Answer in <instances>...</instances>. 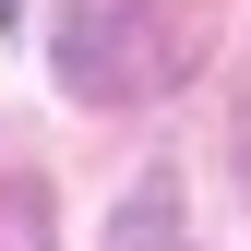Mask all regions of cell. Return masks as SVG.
Here are the masks:
<instances>
[{
  "label": "cell",
  "mask_w": 251,
  "mask_h": 251,
  "mask_svg": "<svg viewBox=\"0 0 251 251\" xmlns=\"http://www.w3.org/2000/svg\"><path fill=\"white\" fill-rule=\"evenodd\" d=\"M179 48H192V24L168 12V0H72L60 12V84L96 108H132L155 84L179 72Z\"/></svg>",
  "instance_id": "6da1fadb"
},
{
  "label": "cell",
  "mask_w": 251,
  "mask_h": 251,
  "mask_svg": "<svg viewBox=\"0 0 251 251\" xmlns=\"http://www.w3.org/2000/svg\"><path fill=\"white\" fill-rule=\"evenodd\" d=\"M0 251H60V239H48V192H36V179H0Z\"/></svg>",
  "instance_id": "7a4b0ae2"
},
{
  "label": "cell",
  "mask_w": 251,
  "mask_h": 251,
  "mask_svg": "<svg viewBox=\"0 0 251 251\" xmlns=\"http://www.w3.org/2000/svg\"><path fill=\"white\" fill-rule=\"evenodd\" d=\"M12 12H24V0H0V24H12Z\"/></svg>",
  "instance_id": "3957f363"
}]
</instances>
